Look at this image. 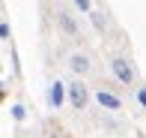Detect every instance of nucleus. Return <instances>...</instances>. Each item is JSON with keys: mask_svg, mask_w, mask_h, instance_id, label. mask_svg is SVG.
I'll return each instance as SVG.
<instances>
[{"mask_svg": "<svg viewBox=\"0 0 146 138\" xmlns=\"http://www.w3.org/2000/svg\"><path fill=\"white\" fill-rule=\"evenodd\" d=\"M110 69H113V75H116V81L122 84V87H131L134 84V66H131V60L128 57H113L110 60Z\"/></svg>", "mask_w": 146, "mask_h": 138, "instance_id": "obj_1", "label": "nucleus"}, {"mask_svg": "<svg viewBox=\"0 0 146 138\" xmlns=\"http://www.w3.org/2000/svg\"><path fill=\"white\" fill-rule=\"evenodd\" d=\"M66 90H69V102H72V108H75V111H84V108H87L90 90H87V84H84L81 78H78V81H72Z\"/></svg>", "mask_w": 146, "mask_h": 138, "instance_id": "obj_2", "label": "nucleus"}, {"mask_svg": "<svg viewBox=\"0 0 146 138\" xmlns=\"http://www.w3.org/2000/svg\"><path fill=\"white\" fill-rule=\"evenodd\" d=\"M69 69L75 72V75H90V72H92V63H90L87 54H72L69 57Z\"/></svg>", "mask_w": 146, "mask_h": 138, "instance_id": "obj_3", "label": "nucleus"}, {"mask_svg": "<svg viewBox=\"0 0 146 138\" xmlns=\"http://www.w3.org/2000/svg\"><path fill=\"white\" fill-rule=\"evenodd\" d=\"M96 99H98L102 108H108V111H122V99H119L116 93H110V90H98Z\"/></svg>", "mask_w": 146, "mask_h": 138, "instance_id": "obj_4", "label": "nucleus"}, {"mask_svg": "<svg viewBox=\"0 0 146 138\" xmlns=\"http://www.w3.org/2000/svg\"><path fill=\"white\" fill-rule=\"evenodd\" d=\"M63 99H66V84L54 81V84H51V90H48V102L54 105V108H60V105H63Z\"/></svg>", "mask_w": 146, "mask_h": 138, "instance_id": "obj_5", "label": "nucleus"}, {"mask_svg": "<svg viewBox=\"0 0 146 138\" xmlns=\"http://www.w3.org/2000/svg\"><path fill=\"white\" fill-rule=\"evenodd\" d=\"M60 27H63V30H66V33H69V36H75V39L81 36V30H78V24H75V18H72L69 12H66V9L60 12Z\"/></svg>", "mask_w": 146, "mask_h": 138, "instance_id": "obj_6", "label": "nucleus"}, {"mask_svg": "<svg viewBox=\"0 0 146 138\" xmlns=\"http://www.w3.org/2000/svg\"><path fill=\"white\" fill-rule=\"evenodd\" d=\"M45 138H69V135H66L63 129H57V126H51V129H48V135H45Z\"/></svg>", "mask_w": 146, "mask_h": 138, "instance_id": "obj_7", "label": "nucleus"}, {"mask_svg": "<svg viewBox=\"0 0 146 138\" xmlns=\"http://www.w3.org/2000/svg\"><path fill=\"white\" fill-rule=\"evenodd\" d=\"M24 114H27L24 105H15V108H12V117H15V120H24Z\"/></svg>", "mask_w": 146, "mask_h": 138, "instance_id": "obj_8", "label": "nucleus"}, {"mask_svg": "<svg viewBox=\"0 0 146 138\" xmlns=\"http://www.w3.org/2000/svg\"><path fill=\"white\" fill-rule=\"evenodd\" d=\"M75 3H78V6H81V9H84V12H92V3H90V0H75Z\"/></svg>", "mask_w": 146, "mask_h": 138, "instance_id": "obj_9", "label": "nucleus"}, {"mask_svg": "<svg viewBox=\"0 0 146 138\" xmlns=\"http://www.w3.org/2000/svg\"><path fill=\"white\" fill-rule=\"evenodd\" d=\"M137 102H143V105H146V87L137 90Z\"/></svg>", "mask_w": 146, "mask_h": 138, "instance_id": "obj_10", "label": "nucleus"}, {"mask_svg": "<svg viewBox=\"0 0 146 138\" xmlns=\"http://www.w3.org/2000/svg\"><path fill=\"white\" fill-rule=\"evenodd\" d=\"M6 99V84H0V102Z\"/></svg>", "mask_w": 146, "mask_h": 138, "instance_id": "obj_11", "label": "nucleus"}, {"mask_svg": "<svg viewBox=\"0 0 146 138\" xmlns=\"http://www.w3.org/2000/svg\"><path fill=\"white\" fill-rule=\"evenodd\" d=\"M0 69H3V66H0Z\"/></svg>", "mask_w": 146, "mask_h": 138, "instance_id": "obj_12", "label": "nucleus"}]
</instances>
